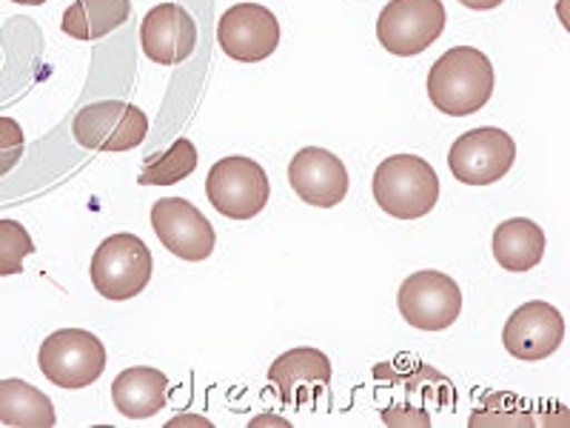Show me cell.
Instances as JSON below:
<instances>
[{
	"label": "cell",
	"mask_w": 570,
	"mask_h": 428,
	"mask_svg": "<svg viewBox=\"0 0 570 428\" xmlns=\"http://www.w3.org/2000/svg\"><path fill=\"white\" fill-rule=\"evenodd\" d=\"M493 84L497 78L485 52L454 46L428 71V98L442 115L468 117L491 100Z\"/></svg>",
	"instance_id": "6da1fadb"
},
{
	"label": "cell",
	"mask_w": 570,
	"mask_h": 428,
	"mask_svg": "<svg viewBox=\"0 0 570 428\" xmlns=\"http://www.w3.org/2000/svg\"><path fill=\"white\" fill-rule=\"evenodd\" d=\"M374 201L396 221L425 217L440 201V177L434 166L416 155H394L374 172Z\"/></svg>",
	"instance_id": "7a4b0ae2"
},
{
	"label": "cell",
	"mask_w": 570,
	"mask_h": 428,
	"mask_svg": "<svg viewBox=\"0 0 570 428\" xmlns=\"http://www.w3.org/2000/svg\"><path fill=\"white\" fill-rule=\"evenodd\" d=\"M151 272H155V260L137 234H111L91 254V285L106 300L137 298L149 285Z\"/></svg>",
	"instance_id": "3957f363"
},
{
	"label": "cell",
	"mask_w": 570,
	"mask_h": 428,
	"mask_svg": "<svg viewBox=\"0 0 570 428\" xmlns=\"http://www.w3.org/2000/svg\"><path fill=\"white\" fill-rule=\"evenodd\" d=\"M38 366L58 389H86L106 371V349L98 334L86 329H60L43 340Z\"/></svg>",
	"instance_id": "277c9868"
},
{
	"label": "cell",
	"mask_w": 570,
	"mask_h": 428,
	"mask_svg": "<svg viewBox=\"0 0 570 428\" xmlns=\"http://www.w3.org/2000/svg\"><path fill=\"white\" fill-rule=\"evenodd\" d=\"M206 195L223 217L252 221L268 206L272 183L257 160L234 155L214 163L206 177Z\"/></svg>",
	"instance_id": "5b68a950"
},
{
	"label": "cell",
	"mask_w": 570,
	"mask_h": 428,
	"mask_svg": "<svg viewBox=\"0 0 570 428\" xmlns=\"http://www.w3.org/2000/svg\"><path fill=\"white\" fill-rule=\"evenodd\" d=\"M71 135L91 152H131L149 135V117L126 100H98L75 115Z\"/></svg>",
	"instance_id": "8992f818"
},
{
	"label": "cell",
	"mask_w": 570,
	"mask_h": 428,
	"mask_svg": "<svg viewBox=\"0 0 570 428\" xmlns=\"http://www.w3.org/2000/svg\"><path fill=\"white\" fill-rule=\"evenodd\" d=\"M445 7L442 0H391L376 20V38L391 55L411 58L445 32Z\"/></svg>",
	"instance_id": "52a82bcc"
},
{
	"label": "cell",
	"mask_w": 570,
	"mask_h": 428,
	"mask_svg": "<svg viewBox=\"0 0 570 428\" xmlns=\"http://www.w3.org/2000/svg\"><path fill=\"white\" fill-rule=\"evenodd\" d=\"M513 160H517V143L497 126L465 132L448 152L451 175L465 186H488L502 181L511 172Z\"/></svg>",
	"instance_id": "ba28073f"
},
{
	"label": "cell",
	"mask_w": 570,
	"mask_h": 428,
	"mask_svg": "<svg viewBox=\"0 0 570 428\" xmlns=\"http://www.w3.org/2000/svg\"><path fill=\"white\" fill-rule=\"evenodd\" d=\"M400 314L420 331H442L454 325L462 312V292L454 278L442 272H416L402 280Z\"/></svg>",
	"instance_id": "9c48e42d"
},
{
	"label": "cell",
	"mask_w": 570,
	"mask_h": 428,
	"mask_svg": "<svg viewBox=\"0 0 570 428\" xmlns=\"http://www.w3.org/2000/svg\"><path fill=\"white\" fill-rule=\"evenodd\" d=\"M151 228L171 254L191 263L212 257L217 234L206 214L183 197H163L151 206Z\"/></svg>",
	"instance_id": "30bf717a"
},
{
	"label": "cell",
	"mask_w": 570,
	"mask_h": 428,
	"mask_svg": "<svg viewBox=\"0 0 570 428\" xmlns=\"http://www.w3.org/2000/svg\"><path fill=\"white\" fill-rule=\"evenodd\" d=\"M217 40L228 58L240 64H259L272 58L279 46V20L259 3H237L217 23Z\"/></svg>",
	"instance_id": "8fae6325"
},
{
	"label": "cell",
	"mask_w": 570,
	"mask_h": 428,
	"mask_svg": "<svg viewBox=\"0 0 570 428\" xmlns=\"http://www.w3.org/2000/svg\"><path fill=\"white\" fill-rule=\"evenodd\" d=\"M562 312L544 300H531V303L519 305L502 329V343H505L508 354L525 360V363H537V360L551 357L562 346Z\"/></svg>",
	"instance_id": "7c38bea8"
},
{
	"label": "cell",
	"mask_w": 570,
	"mask_h": 428,
	"mask_svg": "<svg viewBox=\"0 0 570 428\" xmlns=\"http://www.w3.org/2000/svg\"><path fill=\"white\" fill-rule=\"evenodd\" d=\"M288 183L308 206H340L348 195V172L337 155L320 146H305L288 163Z\"/></svg>",
	"instance_id": "4fadbf2b"
},
{
	"label": "cell",
	"mask_w": 570,
	"mask_h": 428,
	"mask_svg": "<svg viewBox=\"0 0 570 428\" xmlns=\"http://www.w3.org/2000/svg\"><path fill=\"white\" fill-rule=\"evenodd\" d=\"M268 380L279 391L285 406L303 409L317 406L320 395H325L331 383V360L320 349H292L279 354L268 369Z\"/></svg>",
	"instance_id": "5bb4252c"
},
{
	"label": "cell",
	"mask_w": 570,
	"mask_h": 428,
	"mask_svg": "<svg viewBox=\"0 0 570 428\" xmlns=\"http://www.w3.org/2000/svg\"><path fill=\"white\" fill-rule=\"evenodd\" d=\"M140 43L146 58L160 66H175L191 58L197 46V23L180 3H160L149 9L140 23Z\"/></svg>",
	"instance_id": "9a60e30c"
},
{
	"label": "cell",
	"mask_w": 570,
	"mask_h": 428,
	"mask_svg": "<svg viewBox=\"0 0 570 428\" xmlns=\"http://www.w3.org/2000/svg\"><path fill=\"white\" fill-rule=\"evenodd\" d=\"M166 395H169V377L151 366H135V369L120 371L111 383L115 409L129 420L155 417L166 406Z\"/></svg>",
	"instance_id": "2e32d148"
},
{
	"label": "cell",
	"mask_w": 570,
	"mask_h": 428,
	"mask_svg": "<svg viewBox=\"0 0 570 428\" xmlns=\"http://www.w3.org/2000/svg\"><path fill=\"white\" fill-rule=\"evenodd\" d=\"M544 232L528 217H511L493 232V257L505 272L525 274L537 269L544 257Z\"/></svg>",
	"instance_id": "e0dca14e"
},
{
	"label": "cell",
	"mask_w": 570,
	"mask_h": 428,
	"mask_svg": "<svg viewBox=\"0 0 570 428\" xmlns=\"http://www.w3.org/2000/svg\"><path fill=\"white\" fill-rule=\"evenodd\" d=\"M131 14V0H75L63 12V32L75 40H100L120 29Z\"/></svg>",
	"instance_id": "ac0fdd59"
},
{
	"label": "cell",
	"mask_w": 570,
	"mask_h": 428,
	"mask_svg": "<svg viewBox=\"0 0 570 428\" xmlns=\"http://www.w3.org/2000/svg\"><path fill=\"white\" fill-rule=\"evenodd\" d=\"M0 422L14 428H52L58 422L52 400L23 380H0Z\"/></svg>",
	"instance_id": "d6986e66"
},
{
	"label": "cell",
	"mask_w": 570,
	"mask_h": 428,
	"mask_svg": "<svg viewBox=\"0 0 570 428\" xmlns=\"http://www.w3.org/2000/svg\"><path fill=\"white\" fill-rule=\"evenodd\" d=\"M197 149L188 137H177L169 152L149 157L140 172V186H175L197 169Z\"/></svg>",
	"instance_id": "ffe728a7"
},
{
	"label": "cell",
	"mask_w": 570,
	"mask_h": 428,
	"mask_svg": "<svg viewBox=\"0 0 570 428\" xmlns=\"http://www.w3.org/2000/svg\"><path fill=\"white\" fill-rule=\"evenodd\" d=\"M35 252L32 234L18 221H0V278L23 272V260Z\"/></svg>",
	"instance_id": "44dd1931"
},
{
	"label": "cell",
	"mask_w": 570,
	"mask_h": 428,
	"mask_svg": "<svg viewBox=\"0 0 570 428\" xmlns=\"http://www.w3.org/2000/svg\"><path fill=\"white\" fill-rule=\"evenodd\" d=\"M23 146H27V137H23L18 120L0 117V177L18 166V160L23 157Z\"/></svg>",
	"instance_id": "7402d4cb"
},
{
	"label": "cell",
	"mask_w": 570,
	"mask_h": 428,
	"mask_svg": "<svg viewBox=\"0 0 570 428\" xmlns=\"http://www.w3.org/2000/svg\"><path fill=\"white\" fill-rule=\"evenodd\" d=\"M460 3L468 9H476V12H485V9H497L502 0H460Z\"/></svg>",
	"instance_id": "603a6c76"
},
{
	"label": "cell",
	"mask_w": 570,
	"mask_h": 428,
	"mask_svg": "<svg viewBox=\"0 0 570 428\" xmlns=\"http://www.w3.org/2000/svg\"><path fill=\"white\" fill-rule=\"evenodd\" d=\"M12 3H20V7H40L46 0H12Z\"/></svg>",
	"instance_id": "cb8c5ba5"
}]
</instances>
